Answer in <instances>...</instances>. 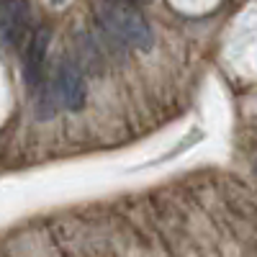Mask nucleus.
<instances>
[{
	"mask_svg": "<svg viewBox=\"0 0 257 257\" xmlns=\"http://www.w3.org/2000/svg\"><path fill=\"white\" fill-rule=\"evenodd\" d=\"M39 118H52L57 113V93H54V85H44V90L39 95Z\"/></svg>",
	"mask_w": 257,
	"mask_h": 257,
	"instance_id": "obj_5",
	"label": "nucleus"
},
{
	"mask_svg": "<svg viewBox=\"0 0 257 257\" xmlns=\"http://www.w3.org/2000/svg\"><path fill=\"white\" fill-rule=\"evenodd\" d=\"M54 3H62V0H54Z\"/></svg>",
	"mask_w": 257,
	"mask_h": 257,
	"instance_id": "obj_7",
	"label": "nucleus"
},
{
	"mask_svg": "<svg viewBox=\"0 0 257 257\" xmlns=\"http://www.w3.org/2000/svg\"><path fill=\"white\" fill-rule=\"evenodd\" d=\"M126 3H132V6H137V3H147V0H126Z\"/></svg>",
	"mask_w": 257,
	"mask_h": 257,
	"instance_id": "obj_6",
	"label": "nucleus"
},
{
	"mask_svg": "<svg viewBox=\"0 0 257 257\" xmlns=\"http://www.w3.org/2000/svg\"><path fill=\"white\" fill-rule=\"evenodd\" d=\"M54 93H57V103L62 108H67L72 113L85 108V100H88V88H85V77L80 72V67L75 62H62L57 70V80Z\"/></svg>",
	"mask_w": 257,
	"mask_h": 257,
	"instance_id": "obj_2",
	"label": "nucleus"
},
{
	"mask_svg": "<svg viewBox=\"0 0 257 257\" xmlns=\"http://www.w3.org/2000/svg\"><path fill=\"white\" fill-rule=\"evenodd\" d=\"M49 41H52V31L47 26L36 29L31 41H29V49L24 57V77H26L29 90L41 88V75H44V59L49 52Z\"/></svg>",
	"mask_w": 257,
	"mask_h": 257,
	"instance_id": "obj_3",
	"label": "nucleus"
},
{
	"mask_svg": "<svg viewBox=\"0 0 257 257\" xmlns=\"http://www.w3.org/2000/svg\"><path fill=\"white\" fill-rule=\"evenodd\" d=\"M29 24L26 0H0V44H16Z\"/></svg>",
	"mask_w": 257,
	"mask_h": 257,
	"instance_id": "obj_4",
	"label": "nucleus"
},
{
	"mask_svg": "<svg viewBox=\"0 0 257 257\" xmlns=\"http://www.w3.org/2000/svg\"><path fill=\"white\" fill-rule=\"evenodd\" d=\"M98 18L108 36H116L118 41L139 52L152 49L155 34L137 6L126 3V0H98Z\"/></svg>",
	"mask_w": 257,
	"mask_h": 257,
	"instance_id": "obj_1",
	"label": "nucleus"
}]
</instances>
